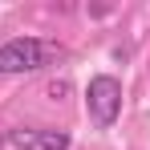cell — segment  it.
<instances>
[{
  "label": "cell",
  "instance_id": "obj_1",
  "mask_svg": "<svg viewBox=\"0 0 150 150\" xmlns=\"http://www.w3.org/2000/svg\"><path fill=\"white\" fill-rule=\"evenodd\" d=\"M85 110H89L93 126L110 130V126L118 122V114H122V81H118V77H110V73L89 77V89H85Z\"/></svg>",
  "mask_w": 150,
  "mask_h": 150
},
{
  "label": "cell",
  "instance_id": "obj_2",
  "mask_svg": "<svg viewBox=\"0 0 150 150\" xmlns=\"http://www.w3.org/2000/svg\"><path fill=\"white\" fill-rule=\"evenodd\" d=\"M45 53L49 45L37 37H12L0 45V73H33L45 65Z\"/></svg>",
  "mask_w": 150,
  "mask_h": 150
},
{
  "label": "cell",
  "instance_id": "obj_3",
  "mask_svg": "<svg viewBox=\"0 0 150 150\" xmlns=\"http://www.w3.org/2000/svg\"><path fill=\"white\" fill-rule=\"evenodd\" d=\"M8 142L16 150H69L65 130H8Z\"/></svg>",
  "mask_w": 150,
  "mask_h": 150
}]
</instances>
